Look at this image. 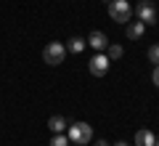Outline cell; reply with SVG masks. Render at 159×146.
I'll return each mask as SVG.
<instances>
[{
    "label": "cell",
    "mask_w": 159,
    "mask_h": 146,
    "mask_svg": "<svg viewBox=\"0 0 159 146\" xmlns=\"http://www.w3.org/2000/svg\"><path fill=\"white\" fill-rule=\"evenodd\" d=\"M85 43H90V48H93V51H98V53H103L109 48V37L103 32H90V37H88Z\"/></svg>",
    "instance_id": "obj_6"
},
{
    "label": "cell",
    "mask_w": 159,
    "mask_h": 146,
    "mask_svg": "<svg viewBox=\"0 0 159 146\" xmlns=\"http://www.w3.org/2000/svg\"><path fill=\"white\" fill-rule=\"evenodd\" d=\"M154 146H159V138H154Z\"/></svg>",
    "instance_id": "obj_17"
},
{
    "label": "cell",
    "mask_w": 159,
    "mask_h": 146,
    "mask_svg": "<svg viewBox=\"0 0 159 146\" xmlns=\"http://www.w3.org/2000/svg\"><path fill=\"white\" fill-rule=\"evenodd\" d=\"M51 146H69V135H64V133H56L51 138Z\"/></svg>",
    "instance_id": "obj_12"
},
{
    "label": "cell",
    "mask_w": 159,
    "mask_h": 146,
    "mask_svg": "<svg viewBox=\"0 0 159 146\" xmlns=\"http://www.w3.org/2000/svg\"><path fill=\"white\" fill-rule=\"evenodd\" d=\"M151 80H154V85H159V64L154 67V72H151Z\"/></svg>",
    "instance_id": "obj_14"
},
{
    "label": "cell",
    "mask_w": 159,
    "mask_h": 146,
    "mask_svg": "<svg viewBox=\"0 0 159 146\" xmlns=\"http://www.w3.org/2000/svg\"><path fill=\"white\" fill-rule=\"evenodd\" d=\"M90 138H93V128H90L88 122H74V125H69V141H72L74 146L90 144Z\"/></svg>",
    "instance_id": "obj_1"
},
{
    "label": "cell",
    "mask_w": 159,
    "mask_h": 146,
    "mask_svg": "<svg viewBox=\"0 0 159 146\" xmlns=\"http://www.w3.org/2000/svg\"><path fill=\"white\" fill-rule=\"evenodd\" d=\"M154 138H157V135H154L151 130H138L135 133V146H154Z\"/></svg>",
    "instance_id": "obj_8"
},
{
    "label": "cell",
    "mask_w": 159,
    "mask_h": 146,
    "mask_svg": "<svg viewBox=\"0 0 159 146\" xmlns=\"http://www.w3.org/2000/svg\"><path fill=\"white\" fill-rule=\"evenodd\" d=\"M143 29H146V24H143V21L127 24V37H130V40H141L143 37Z\"/></svg>",
    "instance_id": "obj_9"
},
{
    "label": "cell",
    "mask_w": 159,
    "mask_h": 146,
    "mask_svg": "<svg viewBox=\"0 0 159 146\" xmlns=\"http://www.w3.org/2000/svg\"><path fill=\"white\" fill-rule=\"evenodd\" d=\"M66 59V45L64 43H48L45 51H43V61L51 64V67H58V64Z\"/></svg>",
    "instance_id": "obj_2"
},
{
    "label": "cell",
    "mask_w": 159,
    "mask_h": 146,
    "mask_svg": "<svg viewBox=\"0 0 159 146\" xmlns=\"http://www.w3.org/2000/svg\"><path fill=\"white\" fill-rule=\"evenodd\" d=\"M96 146H109V144H106V141H96Z\"/></svg>",
    "instance_id": "obj_16"
},
{
    "label": "cell",
    "mask_w": 159,
    "mask_h": 146,
    "mask_svg": "<svg viewBox=\"0 0 159 146\" xmlns=\"http://www.w3.org/2000/svg\"><path fill=\"white\" fill-rule=\"evenodd\" d=\"M135 16L143 24H157V8H154V3L151 0H141L135 6Z\"/></svg>",
    "instance_id": "obj_4"
},
{
    "label": "cell",
    "mask_w": 159,
    "mask_h": 146,
    "mask_svg": "<svg viewBox=\"0 0 159 146\" xmlns=\"http://www.w3.org/2000/svg\"><path fill=\"white\" fill-rule=\"evenodd\" d=\"M48 128H51V133L56 135V133H64V130H66L69 125H66V120H64L61 114H53V117L48 120Z\"/></svg>",
    "instance_id": "obj_7"
},
{
    "label": "cell",
    "mask_w": 159,
    "mask_h": 146,
    "mask_svg": "<svg viewBox=\"0 0 159 146\" xmlns=\"http://www.w3.org/2000/svg\"><path fill=\"white\" fill-rule=\"evenodd\" d=\"M109 64H111V59H109L106 53H96V56L88 61V69H90L93 77H103V74L109 72Z\"/></svg>",
    "instance_id": "obj_5"
},
{
    "label": "cell",
    "mask_w": 159,
    "mask_h": 146,
    "mask_svg": "<svg viewBox=\"0 0 159 146\" xmlns=\"http://www.w3.org/2000/svg\"><path fill=\"white\" fill-rule=\"evenodd\" d=\"M114 146H130V144H127V141H117Z\"/></svg>",
    "instance_id": "obj_15"
},
{
    "label": "cell",
    "mask_w": 159,
    "mask_h": 146,
    "mask_svg": "<svg viewBox=\"0 0 159 146\" xmlns=\"http://www.w3.org/2000/svg\"><path fill=\"white\" fill-rule=\"evenodd\" d=\"M109 16L114 19V21H130L133 16V8L127 0H111L109 3Z\"/></svg>",
    "instance_id": "obj_3"
},
{
    "label": "cell",
    "mask_w": 159,
    "mask_h": 146,
    "mask_svg": "<svg viewBox=\"0 0 159 146\" xmlns=\"http://www.w3.org/2000/svg\"><path fill=\"white\" fill-rule=\"evenodd\" d=\"M148 61L159 64V45H151V48H148Z\"/></svg>",
    "instance_id": "obj_13"
},
{
    "label": "cell",
    "mask_w": 159,
    "mask_h": 146,
    "mask_svg": "<svg viewBox=\"0 0 159 146\" xmlns=\"http://www.w3.org/2000/svg\"><path fill=\"white\" fill-rule=\"evenodd\" d=\"M103 3H111V0H103Z\"/></svg>",
    "instance_id": "obj_18"
},
{
    "label": "cell",
    "mask_w": 159,
    "mask_h": 146,
    "mask_svg": "<svg viewBox=\"0 0 159 146\" xmlns=\"http://www.w3.org/2000/svg\"><path fill=\"white\" fill-rule=\"evenodd\" d=\"M66 51H69V53H82V51H85V40H82V37H72Z\"/></svg>",
    "instance_id": "obj_10"
},
{
    "label": "cell",
    "mask_w": 159,
    "mask_h": 146,
    "mask_svg": "<svg viewBox=\"0 0 159 146\" xmlns=\"http://www.w3.org/2000/svg\"><path fill=\"white\" fill-rule=\"evenodd\" d=\"M122 53H125V51H122V45H111V43H109V48H106V56L109 59H122Z\"/></svg>",
    "instance_id": "obj_11"
}]
</instances>
